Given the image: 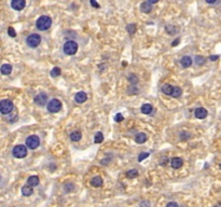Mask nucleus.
I'll list each match as a JSON object with an SVG mask.
<instances>
[{
	"instance_id": "0eeeda50",
	"label": "nucleus",
	"mask_w": 221,
	"mask_h": 207,
	"mask_svg": "<svg viewBox=\"0 0 221 207\" xmlns=\"http://www.w3.org/2000/svg\"><path fill=\"white\" fill-rule=\"evenodd\" d=\"M39 145H40V139L36 135H31L29 137H27V139H26V147L31 150L38 148Z\"/></svg>"
},
{
	"instance_id": "f8f14e48",
	"label": "nucleus",
	"mask_w": 221,
	"mask_h": 207,
	"mask_svg": "<svg viewBox=\"0 0 221 207\" xmlns=\"http://www.w3.org/2000/svg\"><path fill=\"white\" fill-rule=\"evenodd\" d=\"M182 164H183V161H182V159H180V157H174V159L171 161V166L174 169L180 168V167L182 166Z\"/></svg>"
},
{
	"instance_id": "473e14b6",
	"label": "nucleus",
	"mask_w": 221,
	"mask_h": 207,
	"mask_svg": "<svg viewBox=\"0 0 221 207\" xmlns=\"http://www.w3.org/2000/svg\"><path fill=\"white\" fill-rule=\"evenodd\" d=\"M114 120H116V122H122L123 120H124V116H122V113H116V116H114Z\"/></svg>"
},
{
	"instance_id": "9b49d317",
	"label": "nucleus",
	"mask_w": 221,
	"mask_h": 207,
	"mask_svg": "<svg viewBox=\"0 0 221 207\" xmlns=\"http://www.w3.org/2000/svg\"><path fill=\"white\" fill-rule=\"evenodd\" d=\"M192 63H193V61H192V58L190 57V56H183V57H181V59H180V64H181V66L183 67V68H189V67H191V65H192Z\"/></svg>"
},
{
	"instance_id": "cd10ccee",
	"label": "nucleus",
	"mask_w": 221,
	"mask_h": 207,
	"mask_svg": "<svg viewBox=\"0 0 221 207\" xmlns=\"http://www.w3.org/2000/svg\"><path fill=\"white\" fill-rule=\"evenodd\" d=\"M126 30L130 35H134L136 31V25L135 24H130V25L126 26Z\"/></svg>"
},
{
	"instance_id": "1a4fd4ad",
	"label": "nucleus",
	"mask_w": 221,
	"mask_h": 207,
	"mask_svg": "<svg viewBox=\"0 0 221 207\" xmlns=\"http://www.w3.org/2000/svg\"><path fill=\"white\" fill-rule=\"evenodd\" d=\"M26 6V0H12L11 1V7L15 11H21L25 8Z\"/></svg>"
},
{
	"instance_id": "4be33fe9",
	"label": "nucleus",
	"mask_w": 221,
	"mask_h": 207,
	"mask_svg": "<svg viewBox=\"0 0 221 207\" xmlns=\"http://www.w3.org/2000/svg\"><path fill=\"white\" fill-rule=\"evenodd\" d=\"M181 94H182V90H181L179 86H174V88H173V92H171V96L175 97V98H178V97L181 96Z\"/></svg>"
},
{
	"instance_id": "7ed1b4c3",
	"label": "nucleus",
	"mask_w": 221,
	"mask_h": 207,
	"mask_svg": "<svg viewBox=\"0 0 221 207\" xmlns=\"http://www.w3.org/2000/svg\"><path fill=\"white\" fill-rule=\"evenodd\" d=\"M12 154L16 159H24L27 155V147L24 145H17L12 150Z\"/></svg>"
},
{
	"instance_id": "412c9836",
	"label": "nucleus",
	"mask_w": 221,
	"mask_h": 207,
	"mask_svg": "<svg viewBox=\"0 0 221 207\" xmlns=\"http://www.w3.org/2000/svg\"><path fill=\"white\" fill-rule=\"evenodd\" d=\"M82 138V134H81V132H79V131H75V132H72L71 134H70V139H71L72 141H79Z\"/></svg>"
},
{
	"instance_id": "dca6fc26",
	"label": "nucleus",
	"mask_w": 221,
	"mask_h": 207,
	"mask_svg": "<svg viewBox=\"0 0 221 207\" xmlns=\"http://www.w3.org/2000/svg\"><path fill=\"white\" fill-rule=\"evenodd\" d=\"M91 185H93V187H95V188H99V187H102V177L96 176V177H94V178H92Z\"/></svg>"
},
{
	"instance_id": "6ab92c4d",
	"label": "nucleus",
	"mask_w": 221,
	"mask_h": 207,
	"mask_svg": "<svg viewBox=\"0 0 221 207\" xmlns=\"http://www.w3.org/2000/svg\"><path fill=\"white\" fill-rule=\"evenodd\" d=\"M27 185L30 187H36L39 185V178L38 176H30L27 179Z\"/></svg>"
},
{
	"instance_id": "7c9ffc66",
	"label": "nucleus",
	"mask_w": 221,
	"mask_h": 207,
	"mask_svg": "<svg viewBox=\"0 0 221 207\" xmlns=\"http://www.w3.org/2000/svg\"><path fill=\"white\" fill-rule=\"evenodd\" d=\"M8 33H9V36L12 37V38H14V37H16V31L14 30V28H13V27H9Z\"/></svg>"
},
{
	"instance_id": "9d476101",
	"label": "nucleus",
	"mask_w": 221,
	"mask_h": 207,
	"mask_svg": "<svg viewBox=\"0 0 221 207\" xmlns=\"http://www.w3.org/2000/svg\"><path fill=\"white\" fill-rule=\"evenodd\" d=\"M208 112L207 110L205 109V108H197V109H195V111H194V116H195V118H197V119H205L206 116H207Z\"/></svg>"
},
{
	"instance_id": "f704fd0d",
	"label": "nucleus",
	"mask_w": 221,
	"mask_h": 207,
	"mask_svg": "<svg viewBox=\"0 0 221 207\" xmlns=\"http://www.w3.org/2000/svg\"><path fill=\"white\" fill-rule=\"evenodd\" d=\"M179 41H180L179 39H176V40H174V41H173V43H171V47H176V45H178V44H179Z\"/></svg>"
},
{
	"instance_id": "423d86ee",
	"label": "nucleus",
	"mask_w": 221,
	"mask_h": 207,
	"mask_svg": "<svg viewBox=\"0 0 221 207\" xmlns=\"http://www.w3.org/2000/svg\"><path fill=\"white\" fill-rule=\"evenodd\" d=\"M41 42V37L37 33H31L26 39V43L29 47H37Z\"/></svg>"
},
{
	"instance_id": "a211bd4d",
	"label": "nucleus",
	"mask_w": 221,
	"mask_h": 207,
	"mask_svg": "<svg viewBox=\"0 0 221 207\" xmlns=\"http://www.w3.org/2000/svg\"><path fill=\"white\" fill-rule=\"evenodd\" d=\"M140 110L144 114H150L152 112V110H153V107L150 104H144V105L141 106Z\"/></svg>"
},
{
	"instance_id": "c85d7f7f",
	"label": "nucleus",
	"mask_w": 221,
	"mask_h": 207,
	"mask_svg": "<svg viewBox=\"0 0 221 207\" xmlns=\"http://www.w3.org/2000/svg\"><path fill=\"white\" fill-rule=\"evenodd\" d=\"M64 189H65V192L69 193V192L75 190V185H72V183H66V185H64Z\"/></svg>"
},
{
	"instance_id": "58836bf2",
	"label": "nucleus",
	"mask_w": 221,
	"mask_h": 207,
	"mask_svg": "<svg viewBox=\"0 0 221 207\" xmlns=\"http://www.w3.org/2000/svg\"><path fill=\"white\" fill-rule=\"evenodd\" d=\"M159 0H148V2H150V3H156Z\"/></svg>"
},
{
	"instance_id": "c9c22d12",
	"label": "nucleus",
	"mask_w": 221,
	"mask_h": 207,
	"mask_svg": "<svg viewBox=\"0 0 221 207\" xmlns=\"http://www.w3.org/2000/svg\"><path fill=\"white\" fill-rule=\"evenodd\" d=\"M218 58H219L218 55H211V56H209L210 61H216V59H218Z\"/></svg>"
},
{
	"instance_id": "20e7f679",
	"label": "nucleus",
	"mask_w": 221,
	"mask_h": 207,
	"mask_svg": "<svg viewBox=\"0 0 221 207\" xmlns=\"http://www.w3.org/2000/svg\"><path fill=\"white\" fill-rule=\"evenodd\" d=\"M13 110V102L10 99H3L0 102V113L9 114Z\"/></svg>"
},
{
	"instance_id": "72a5a7b5",
	"label": "nucleus",
	"mask_w": 221,
	"mask_h": 207,
	"mask_svg": "<svg viewBox=\"0 0 221 207\" xmlns=\"http://www.w3.org/2000/svg\"><path fill=\"white\" fill-rule=\"evenodd\" d=\"M90 3H91V6H92V7H94L95 9H98V8L100 7L99 4H98V3L96 2V0H90Z\"/></svg>"
},
{
	"instance_id": "ea45409f",
	"label": "nucleus",
	"mask_w": 221,
	"mask_h": 207,
	"mask_svg": "<svg viewBox=\"0 0 221 207\" xmlns=\"http://www.w3.org/2000/svg\"><path fill=\"white\" fill-rule=\"evenodd\" d=\"M140 205H150V204L149 203H144V202H142V203H140Z\"/></svg>"
},
{
	"instance_id": "ddd939ff",
	"label": "nucleus",
	"mask_w": 221,
	"mask_h": 207,
	"mask_svg": "<svg viewBox=\"0 0 221 207\" xmlns=\"http://www.w3.org/2000/svg\"><path fill=\"white\" fill-rule=\"evenodd\" d=\"M86 99H88V95L84 92H79L75 96V100L78 104H83L84 102H86Z\"/></svg>"
},
{
	"instance_id": "5701e85b",
	"label": "nucleus",
	"mask_w": 221,
	"mask_h": 207,
	"mask_svg": "<svg viewBox=\"0 0 221 207\" xmlns=\"http://www.w3.org/2000/svg\"><path fill=\"white\" fill-rule=\"evenodd\" d=\"M173 88H174V86L171 85V84H164V85L162 86V92L166 95H171Z\"/></svg>"
},
{
	"instance_id": "c756f323",
	"label": "nucleus",
	"mask_w": 221,
	"mask_h": 207,
	"mask_svg": "<svg viewBox=\"0 0 221 207\" xmlns=\"http://www.w3.org/2000/svg\"><path fill=\"white\" fill-rule=\"evenodd\" d=\"M128 81H130L132 84H137V83H138V78H137V76L134 75V73H131L130 77H128Z\"/></svg>"
},
{
	"instance_id": "aec40b11",
	"label": "nucleus",
	"mask_w": 221,
	"mask_h": 207,
	"mask_svg": "<svg viewBox=\"0 0 221 207\" xmlns=\"http://www.w3.org/2000/svg\"><path fill=\"white\" fill-rule=\"evenodd\" d=\"M33 187H30V185H24L22 188V194L24 196H30L33 194Z\"/></svg>"
},
{
	"instance_id": "4c0bfd02",
	"label": "nucleus",
	"mask_w": 221,
	"mask_h": 207,
	"mask_svg": "<svg viewBox=\"0 0 221 207\" xmlns=\"http://www.w3.org/2000/svg\"><path fill=\"white\" fill-rule=\"evenodd\" d=\"M205 1H206L207 3H215L217 0H205Z\"/></svg>"
},
{
	"instance_id": "2f4dec72",
	"label": "nucleus",
	"mask_w": 221,
	"mask_h": 207,
	"mask_svg": "<svg viewBox=\"0 0 221 207\" xmlns=\"http://www.w3.org/2000/svg\"><path fill=\"white\" fill-rule=\"evenodd\" d=\"M149 157V153L148 152H142V153H140L138 157V161L139 162H141L142 160H145V159H147V157Z\"/></svg>"
},
{
	"instance_id": "4468645a",
	"label": "nucleus",
	"mask_w": 221,
	"mask_h": 207,
	"mask_svg": "<svg viewBox=\"0 0 221 207\" xmlns=\"http://www.w3.org/2000/svg\"><path fill=\"white\" fill-rule=\"evenodd\" d=\"M0 71H1V73H2V75L9 76L12 72V66L10 65V64H4V65H2V66H1V68H0Z\"/></svg>"
},
{
	"instance_id": "f3484780",
	"label": "nucleus",
	"mask_w": 221,
	"mask_h": 207,
	"mask_svg": "<svg viewBox=\"0 0 221 207\" xmlns=\"http://www.w3.org/2000/svg\"><path fill=\"white\" fill-rule=\"evenodd\" d=\"M140 10L144 13H150L152 11V4L150 2H142L140 6Z\"/></svg>"
},
{
	"instance_id": "b1692460",
	"label": "nucleus",
	"mask_w": 221,
	"mask_h": 207,
	"mask_svg": "<svg viewBox=\"0 0 221 207\" xmlns=\"http://www.w3.org/2000/svg\"><path fill=\"white\" fill-rule=\"evenodd\" d=\"M126 177L127 178H131V179H133V178H135V177L138 176V171L137 169H130V171H126Z\"/></svg>"
},
{
	"instance_id": "6e6552de",
	"label": "nucleus",
	"mask_w": 221,
	"mask_h": 207,
	"mask_svg": "<svg viewBox=\"0 0 221 207\" xmlns=\"http://www.w3.org/2000/svg\"><path fill=\"white\" fill-rule=\"evenodd\" d=\"M35 104H37L38 106H44L45 104H47V95L45 94V93H39L38 95H37L36 97H35Z\"/></svg>"
},
{
	"instance_id": "2eb2a0df",
	"label": "nucleus",
	"mask_w": 221,
	"mask_h": 207,
	"mask_svg": "<svg viewBox=\"0 0 221 207\" xmlns=\"http://www.w3.org/2000/svg\"><path fill=\"white\" fill-rule=\"evenodd\" d=\"M147 139H148V137H147V135L145 133H138L135 136V141L137 144H144V142L147 141Z\"/></svg>"
},
{
	"instance_id": "bb28decb",
	"label": "nucleus",
	"mask_w": 221,
	"mask_h": 207,
	"mask_svg": "<svg viewBox=\"0 0 221 207\" xmlns=\"http://www.w3.org/2000/svg\"><path fill=\"white\" fill-rule=\"evenodd\" d=\"M194 61H195V64L197 65V66H203V65L205 64V58L201 55H196Z\"/></svg>"
},
{
	"instance_id": "39448f33",
	"label": "nucleus",
	"mask_w": 221,
	"mask_h": 207,
	"mask_svg": "<svg viewBox=\"0 0 221 207\" xmlns=\"http://www.w3.org/2000/svg\"><path fill=\"white\" fill-rule=\"evenodd\" d=\"M47 109L50 113L58 112V111L62 109V102L56 99V98H54V99L49 102V104H47Z\"/></svg>"
},
{
	"instance_id": "e433bc0d",
	"label": "nucleus",
	"mask_w": 221,
	"mask_h": 207,
	"mask_svg": "<svg viewBox=\"0 0 221 207\" xmlns=\"http://www.w3.org/2000/svg\"><path fill=\"white\" fill-rule=\"evenodd\" d=\"M167 206H176V207H178V204H177V203H173V202H171V203H168V204H167Z\"/></svg>"
},
{
	"instance_id": "f257e3e1",
	"label": "nucleus",
	"mask_w": 221,
	"mask_h": 207,
	"mask_svg": "<svg viewBox=\"0 0 221 207\" xmlns=\"http://www.w3.org/2000/svg\"><path fill=\"white\" fill-rule=\"evenodd\" d=\"M51 25H52V19L50 16H47V15H42L36 21L37 28L41 31L47 30L51 27Z\"/></svg>"
},
{
	"instance_id": "393cba45",
	"label": "nucleus",
	"mask_w": 221,
	"mask_h": 207,
	"mask_svg": "<svg viewBox=\"0 0 221 207\" xmlns=\"http://www.w3.org/2000/svg\"><path fill=\"white\" fill-rule=\"evenodd\" d=\"M102 141H104V135H102V133L97 132L96 134H95L94 142L95 144H100V142H102Z\"/></svg>"
},
{
	"instance_id": "a878e982",
	"label": "nucleus",
	"mask_w": 221,
	"mask_h": 207,
	"mask_svg": "<svg viewBox=\"0 0 221 207\" xmlns=\"http://www.w3.org/2000/svg\"><path fill=\"white\" fill-rule=\"evenodd\" d=\"M61 73H62V70H61V68H58V67H54L50 72L51 77H53V78H57L58 76H61Z\"/></svg>"
},
{
	"instance_id": "f03ea898",
	"label": "nucleus",
	"mask_w": 221,
	"mask_h": 207,
	"mask_svg": "<svg viewBox=\"0 0 221 207\" xmlns=\"http://www.w3.org/2000/svg\"><path fill=\"white\" fill-rule=\"evenodd\" d=\"M78 43L73 40H68L64 43L63 47V51L66 55H75L76 53L78 52Z\"/></svg>"
}]
</instances>
